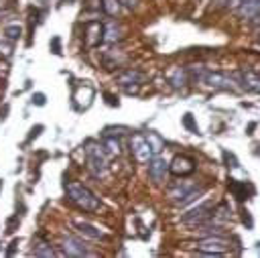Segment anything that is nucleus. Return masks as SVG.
Masks as SVG:
<instances>
[{
    "label": "nucleus",
    "mask_w": 260,
    "mask_h": 258,
    "mask_svg": "<svg viewBox=\"0 0 260 258\" xmlns=\"http://www.w3.org/2000/svg\"><path fill=\"white\" fill-rule=\"evenodd\" d=\"M67 197L71 203H75L83 211H98L100 209V199L81 183L71 181L67 183Z\"/></svg>",
    "instance_id": "1"
},
{
    "label": "nucleus",
    "mask_w": 260,
    "mask_h": 258,
    "mask_svg": "<svg viewBox=\"0 0 260 258\" xmlns=\"http://www.w3.org/2000/svg\"><path fill=\"white\" fill-rule=\"evenodd\" d=\"M32 104L43 106V104H45V95H43V93H35V95H32Z\"/></svg>",
    "instance_id": "28"
},
{
    "label": "nucleus",
    "mask_w": 260,
    "mask_h": 258,
    "mask_svg": "<svg viewBox=\"0 0 260 258\" xmlns=\"http://www.w3.org/2000/svg\"><path fill=\"white\" fill-rule=\"evenodd\" d=\"M130 150H132V154H134V158L138 163H148L154 156L144 134H132V138H130Z\"/></svg>",
    "instance_id": "6"
},
{
    "label": "nucleus",
    "mask_w": 260,
    "mask_h": 258,
    "mask_svg": "<svg viewBox=\"0 0 260 258\" xmlns=\"http://www.w3.org/2000/svg\"><path fill=\"white\" fill-rule=\"evenodd\" d=\"M0 183H2V181H0Z\"/></svg>",
    "instance_id": "35"
},
{
    "label": "nucleus",
    "mask_w": 260,
    "mask_h": 258,
    "mask_svg": "<svg viewBox=\"0 0 260 258\" xmlns=\"http://www.w3.org/2000/svg\"><path fill=\"white\" fill-rule=\"evenodd\" d=\"M85 152H87V167H89L91 175L98 179H104L108 175V163H106V154H104L102 146L89 144L85 148Z\"/></svg>",
    "instance_id": "3"
},
{
    "label": "nucleus",
    "mask_w": 260,
    "mask_h": 258,
    "mask_svg": "<svg viewBox=\"0 0 260 258\" xmlns=\"http://www.w3.org/2000/svg\"><path fill=\"white\" fill-rule=\"evenodd\" d=\"M63 254H67V256H87L89 250H87L77 238L67 236V238L63 240Z\"/></svg>",
    "instance_id": "12"
},
{
    "label": "nucleus",
    "mask_w": 260,
    "mask_h": 258,
    "mask_svg": "<svg viewBox=\"0 0 260 258\" xmlns=\"http://www.w3.org/2000/svg\"><path fill=\"white\" fill-rule=\"evenodd\" d=\"M102 39H104V24H100L98 20L87 22L85 24V45L95 47V45H100Z\"/></svg>",
    "instance_id": "10"
},
{
    "label": "nucleus",
    "mask_w": 260,
    "mask_h": 258,
    "mask_svg": "<svg viewBox=\"0 0 260 258\" xmlns=\"http://www.w3.org/2000/svg\"><path fill=\"white\" fill-rule=\"evenodd\" d=\"M51 49H53L55 55H61V43H59V37H55V39L51 41Z\"/></svg>",
    "instance_id": "27"
},
{
    "label": "nucleus",
    "mask_w": 260,
    "mask_h": 258,
    "mask_svg": "<svg viewBox=\"0 0 260 258\" xmlns=\"http://www.w3.org/2000/svg\"><path fill=\"white\" fill-rule=\"evenodd\" d=\"M91 98H93V89L89 85H83V87H77L73 91V100L79 108H87L91 104Z\"/></svg>",
    "instance_id": "16"
},
{
    "label": "nucleus",
    "mask_w": 260,
    "mask_h": 258,
    "mask_svg": "<svg viewBox=\"0 0 260 258\" xmlns=\"http://www.w3.org/2000/svg\"><path fill=\"white\" fill-rule=\"evenodd\" d=\"M199 81H201V83H205V85H209V87H213V89H238V85H234L236 81H234L232 77L223 75V73L203 71V75H201V79H199Z\"/></svg>",
    "instance_id": "7"
},
{
    "label": "nucleus",
    "mask_w": 260,
    "mask_h": 258,
    "mask_svg": "<svg viewBox=\"0 0 260 258\" xmlns=\"http://www.w3.org/2000/svg\"><path fill=\"white\" fill-rule=\"evenodd\" d=\"M20 35H22V28H20L18 24H8V26H4V39L16 41Z\"/></svg>",
    "instance_id": "24"
},
{
    "label": "nucleus",
    "mask_w": 260,
    "mask_h": 258,
    "mask_svg": "<svg viewBox=\"0 0 260 258\" xmlns=\"http://www.w3.org/2000/svg\"><path fill=\"white\" fill-rule=\"evenodd\" d=\"M146 79H148V75L142 73V71H138V69H126V71H122V73L116 75V83H120V85H130V83L140 85Z\"/></svg>",
    "instance_id": "11"
},
{
    "label": "nucleus",
    "mask_w": 260,
    "mask_h": 258,
    "mask_svg": "<svg viewBox=\"0 0 260 258\" xmlns=\"http://www.w3.org/2000/svg\"><path fill=\"white\" fill-rule=\"evenodd\" d=\"M203 193V187H197L193 181H177L169 187L167 195L175 205H187L191 203L195 197H199Z\"/></svg>",
    "instance_id": "2"
},
{
    "label": "nucleus",
    "mask_w": 260,
    "mask_h": 258,
    "mask_svg": "<svg viewBox=\"0 0 260 258\" xmlns=\"http://www.w3.org/2000/svg\"><path fill=\"white\" fill-rule=\"evenodd\" d=\"M217 2H219V4H225V0H217Z\"/></svg>",
    "instance_id": "34"
},
{
    "label": "nucleus",
    "mask_w": 260,
    "mask_h": 258,
    "mask_svg": "<svg viewBox=\"0 0 260 258\" xmlns=\"http://www.w3.org/2000/svg\"><path fill=\"white\" fill-rule=\"evenodd\" d=\"M242 87L254 93H260V75L254 71H242Z\"/></svg>",
    "instance_id": "15"
},
{
    "label": "nucleus",
    "mask_w": 260,
    "mask_h": 258,
    "mask_svg": "<svg viewBox=\"0 0 260 258\" xmlns=\"http://www.w3.org/2000/svg\"><path fill=\"white\" fill-rule=\"evenodd\" d=\"M187 79H189V75H187V71L181 69V67H177V69L169 75V81H171L173 87H183V85H187Z\"/></svg>",
    "instance_id": "20"
},
{
    "label": "nucleus",
    "mask_w": 260,
    "mask_h": 258,
    "mask_svg": "<svg viewBox=\"0 0 260 258\" xmlns=\"http://www.w3.org/2000/svg\"><path fill=\"white\" fill-rule=\"evenodd\" d=\"M225 4H232V6H236V4H238V0H225Z\"/></svg>",
    "instance_id": "32"
},
{
    "label": "nucleus",
    "mask_w": 260,
    "mask_h": 258,
    "mask_svg": "<svg viewBox=\"0 0 260 258\" xmlns=\"http://www.w3.org/2000/svg\"><path fill=\"white\" fill-rule=\"evenodd\" d=\"M2 8H4V0H0V10H2Z\"/></svg>",
    "instance_id": "33"
},
{
    "label": "nucleus",
    "mask_w": 260,
    "mask_h": 258,
    "mask_svg": "<svg viewBox=\"0 0 260 258\" xmlns=\"http://www.w3.org/2000/svg\"><path fill=\"white\" fill-rule=\"evenodd\" d=\"M183 126L189 128L191 132H197V124H195V120H193L191 114H185V116H183Z\"/></svg>",
    "instance_id": "25"
},
{
    "label": "nucleus",
    "mask_w": 260,
    "mask_h": 258,
    "mask_svg": "<svg viewBox=\"0 0 260 258\" xmlns=\"http://www.w3.org/2000/svg\"><path fill=\"white\" fill-rule=\"evenodd\" d=\"M102 8L108 16H116L120 10V0H102Z\"/></svg>",
    "instance_id": "23"
},
{
    "label": "nucleus",
    "mask_w": 260,
    "mask_h": 258,
    "mask_svg": "<svg viewBox=\"0 0 260 258\" xmlns=\"http://www.w3.org/2000/svg\"><path fill=\"white\" fill-rule=\"evenodd\" d=\"M193 246H195L197 252H201V254H215V256H217V254L228 252L230 240L221 238V234H211V236H205L203 240L195 242Z\"/></svg>",
    "instance_id": "4"
},
{
    "label": "nucleus",
    "mask_w": 260,
    "mask_h": 258,
    "mask_svg": "<svg viewBox=\"0 0 260 258\" xmlns=\"http://www.w3.org/2000/svg\"><path fill=\"white\" fill-rule=\"evenodd\" d=\"M32 254L35 256H53L55 252H53V248L49 246V242H45L43 238H35V242H32Z\"/></svg>",
    "instance_id": "19"
},
{
    "label": "nucleus",
    "mask_w": 260,
    "mask_h": 258,
    "mask_svg": "<svg viewBox=\"0 0 260 258\" xmlns=\"http://www.w3.org/2000/svg\"><path fill=\"white\" fill-rule=\"evenodd\" d=\"M213 203L211 201H205L197 207H193L191 211H187L183 217H181V223L185 225H203L205 221H209L213 217Z\"/></svg>",
    "instance_id": "5"
},
{
    "label": "nucleus",
    "mask_w": 260,
    "mask_h": 258,
    "mask_svg": "<svg viewBox=\"0 0 260 258\" xmlns=\"http://www.w3.org/2000/svg\"><path fill=\"white\" fill-rule=\"evenodd\" d=\"M238 14L242 18H254L260 14V0H244L238 4Z\"/></svg>",
    "instance_id": "13"
},
{
    "label": "nucleus",
    "mask_w": 260,
    "mask_h": 258,
    "mask_svg": "<svg viewBox=\"0 0 260 258\" xmlns=\"http://www.w3.org/2000/svg\"><path fill=\"white\" fill-rule=\"evenodd\" d=\"M104 146H106V152L110 156H120L122 154V144L116 136H104Z\"/></svg>",
    "instance_id": "18"
},
{
    "label": "nucleus",
    "mask_w": 260,
    "mask_h": 258,
    "mask_svg": "<svg viewBox=\"0 0 260 258\" xmlns=\"http://www.w3.org/2000/svg\"><path fill=\"white\" fill-rule=\"evenodd\" d=\"M124 132H126V128H106L104 130V136H120Z\"/></svg>",
    "instance_id": "26"
},
{
    "label": "nucleus",
    "mask_w": 260,
    "mask_h": 258,
    "mask_svg": "<svg viewBox=\"0 0 260 258\" xmlns=\"http://www.w3.org/2000/svg\"><path fill=\"white\" fill-rule=\"evenodd\" d=\"M244 215H242V219H244V223H248V225H252V219H250V215H248V211H242Z\"/></svg>",
    "instance_id": "31"
},
{
    "label": "nucleus",
    "mask_w": 260,
    "mask_h": 258,
    "mask_svg": "<svg viewBox=\"0 0 260 258\" xmlns=\"http://www.w3.org/2000/svg\"><path fill=\"white\" fill-rule=\"evenodd\" d=\"M146 136V140H148V146H150V150H152V154L156 156L162 148H165V142H162V138L156 134V132H148V134H144Z\"/></svg>",
    "instance_id": "22"
},
{
    "label": "nucleus",
    "mask_w": 260,
    "mask_h": 258,
    "mask_svg": "<svg viewBox=\"0 0 260 258\" xmlns=\"http://www.w3.org/2000/svg\"><path fill=\"white\" fill-rule=\"evenodd\" d=\"M75 228H77L83 236H87V238H93V240L106 238V234H104L102 230H98L95 225H91V223H87V221H75Z\"/></svg>",
    "instance_id": "17"
},
{
    "label": "nucleus",
    "mask_w": 260,
    "mask_h": 258,
    "mask_svg": "<svg viewBox=\"0 0 260 258\" xmlns=\"http://www.w3.org/2000/svg\"><path fill=\"white\" fill-rule=\"evenodd\" d=\"M104 98H106V102H108L110 106H118V98H114L112 93H104Z\"/></svg>",
    "instance_id": "29"
},
{
    "label": "nucleus",
    "mask_w": 260,
    "mask_h": 258,
    "mask_svg": "<svg viewBox=\"0 0 260 258\" xmlns=\"http://www.w3.org/2000/svg\"><path fill=\"white\" fill-rule=\"evenodd\" d=\"M167 173H169V163L165 158H160L156 154V156H152L148 160V177H150L152 183H156V185L162 183L167 179Z\"/></svg>",
    "instance_id": "9"
},
{
    "label": "nucleus",
    "mask_w": 260,
    "mask_h": 258,
    "mask_svg": "<svg viewBox=\"0 0 260 258\" xmlns=\"http://www.w3.org/2000/svg\"><path fill=\"white\" fill-rule=\"evenodd\" d=\"M230 191L234 193V197H236L238 201L248 199V189H246V183H240V181L230 179Z\"/></svg>",
    "instance_id": "21"
},
{
    "label": "nucleus",
    "mask_w": 260,
    "mask_h": 258,
    "mask_svg": "<svg viewBox=\"0 0 260 258\" xmlns=\"http://www.w3.org/2000/svg\"><path fill=\"white\" fill-rule=\"evenodd\" d=\"M120 2H122V4L126 6V8H136L140 0H120Z\"/></svg>",
    "instance_id": "30"
},
{
    "label": "nucleus",
    "mask_w": 260,
    "mask_h": 258,
    "mask_svg": "<svg viewBox=\"0 0 260 258\" xmlns=\"http://www.w3.org/2000/svg\"><path fill=\"white\" fill-rule=\"evenodd\" d=\"M195 160L191 158V156H187V154H177L173 160H171V165H169V171L173 173V175H177V177H187V175H191L193 171H195Z\"/></svg>",
    "instance_id": "8"
},
{
    "label": "nucleus",
    "mask_w": 260,
    "mask_h": 258,
    "mask_svg": "<svg viewBox=\"0 0 260 258\" xmlns=\"http://www.w3.org/2000/svg\"><path fill=\"white\" fill-rule=\"evenodd\" d=\"M104 43H118V41H122V26L118 24V22H114V20H110L106 26H104V39H102Z\"/></svg>",
    "instance_id": "14"
}]
</instances>
